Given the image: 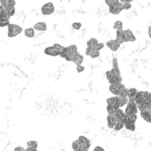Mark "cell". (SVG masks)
Returning a JSON list of instances; mask_svg holds the SVG:
<instances>
[{
    "mask_svg": "<svg viewBox=\"0 0 151 151\" xmlns=\"http://www.w3.org/2000/svg\"><path fill=\"white\" fill-rule=\"evenodd\" d=\"M106 77H107V79H108L109 85L122 83V77L120 75H117L116 72H114L113 69L108 70L106 72Z\"/></svg>",
    "mask_w": 151,
    "mask_h": 151,
    "instance_id": "3957f363",
    "label": "cell"
},
{
    "mask_svg": "<svg viewBox=\"0 0 151 151\" xmlns=\"http://www.w3.org/2000/svg\"><path fill=\"white\" fill-rule=\"evenodd\" d=\"M81 27H82V24L80 22H74L72 24V28L76 30H79L81 29Z\"/></svg>",
    "mask_w": 151,
    "mask_h": 151,
    "instance_id": "d590c367",
    "label": "cell"
},
{
    "mask_svg": "<svg viewBox=\"0 0 151 151\" xmlns=\"http://www.w3.org/2000/svg\"><path fill=\"white\" fill-rule=\"evenodd\" d=\"M24 34L27 37L32 38L35 37V29L33 28H28L24 30Z\"/></svg>",
    "mask_w": 151,
    "mask_h": 151,
    "instance_id": "44dd1931",
    "label": "cell"
},
{
    "mask_svg": "<svg viewBox=\"0 0 151 151\" xmlns=\"http://www.w3.org/2000/svg\"><path fill=\"white\" fill-rule=\"evenodd\" d=\"M54 10H55V8H54L53 4L51 3V2H48V3L45 4V5L42 6V8H41V13H42L44 15H51V14H52L54 13Z\"/></svg>",
    "mask_w": 151,
    "mask_h": 151,
    "instance_id": "8992f818",
    "label": "cell"
},
{
    "mask_svg": "<svg viewBox=\"0 0 151 151\" xmlns=\"http://www.w3.org/2000/svg\"><path fill=\"white\" fill-rule=\"evenodd\" d=\"M119 0H105V3H106V5L108 6H111V5H114L115 3H116V2H118Z\"/></svg>",
    "mask_w": 151,
    "mask_h": 151,
    "instance_id": "8d00e7d4",
    "label": "cell"
},
{
    "mask_svg": "<svg viewBox=\"0 0 151 151\" xmlns=\"http://www.w3.org/2000/svg\"><path fill=\"white\" fill-rule=\"evenodd\" d=\"M27 146L28 147H30V148H35V149H37V142L36 140H29L27 142Z\"/></svg>",
    "mask_w": 151,
    "mask_h": 151,
    "instance_id": "f1b7e54d",
    "label": "cell"
},
{
    "mask_svg": "<svg viewBox=\"0 0 151 151\" xmlns=\"http://www.w3.org/2000/svg\"><path fill=\"white\" fill-rule=\"evenodd\" d=\"M140 116L143 118L144 121L147 123H151V112L148 111H139Z\"/></svg>",
    "mask_w": 151,
    "mask_h": 151,
    "instance_id": "e0dca14e",
    "label": "cell"
},
{
    "mask_svg": "<svg viewBox=\"0 0 151 151\" xmlns=\"http://www.w3.org/2000/svg\"><path fill=\"white\" fill-rule=\"evenodd\" d=\"M113 115H114V116H115L116 122H123V119H124V117L125 116L124 111L121 108L117 109V110H116Z\"/></svg>",
    "mask_w": 151,
    "mask_h": 151,
    "instance_id": "4fadbf2b",
    "label": "cell"
},
{
    "mask_svg": "<svg viewBox=\"0 0 151 151\" xmlns=\"http://www.w3.org/2000/svg\"><path fill=\"white\" fill-rule=\"evenodd\" d=\"M147 34H148V37H149L150 39H151V26H149L148 29H147Z\"/></svg>",
    "mask_w": 151,
    "mask_h": 151,
    "instance_id": "f6af8a7d",
    "label": "cell"
},
{
    "mask_svg": "<svg viewBox=\"0 0 151 151\" xmlns=\"http://www.w3.org/2000/svg\"><path fill=\"white\" fill-rule=\"evenodd\" d=\"M9 24H10V19L6 17H0V27L1 28L7 27Z\"/></svg>",
    "mask_w": 151,
    "mask_h": 151,
    "instance_id": "603a6c76",
    "label": "cell"
},
{
    "mask_svg": "<svg viewBox=\"0 0 151 151\" xmlns=\"http://www.w3.org/2000/svg\"><path fill=\"white\" fill-rule=\"evenodd\" d=\"M124 127V123H123V122H116V123L115 124V125H114L113 129H114L115 131L118 132V131L122 130Z\"/></svg>",
    "mask_w": 151,
    "mask_h": 151,
    "instance_id": "83f0119b",
    "label": "cell"
},
{
    "mask_svg": "<svg viewBox=\"0 0 151 151\" xmlns=\"http://www.w3.org/2000/svg\"><path fill=\"white\" fill-rule=\"evenodd\" d=\"M0 17H6V18H8V19H10L11 17L8 15V14H7V12L6 11V9L0 5Z\"/></svg>",
    "mask_w": 151,
    "mask_h": 151,
    "instance_id": "4316f807",
    "label": "cell"
},
{
    "mask_svg": "<svg viewBox=\"0 0 151 151\" xmlns=\"http://www.w3.org/2000/svg\"><path fill=\"white\" fill-rule=\"evenodd\" d=\"M99 42H98V40L96 39V38H93V37H92V38H90L88 41H87V43H86V45L88 46V47H91L92 49H94L95 48V46L97 45V44H98Z\"/></svg>",
    "mask_w": 151,
    "mask_h": 151,
    "instance_id": "7402d4cb",
    "label": "cell"
},
{
    "mask_svg": "<svg viewBox=\"0 0 151 151\" xmlns=\"http://www.w3.org/2000/svg\"><path fill=\"white\" fill-rule=\"evenodd\" d=\"M66 48H67V56L65 57V60L67 61H72L73 55L78 52V47L76 45H70Z\"/></svg>",
    "mask_w": 151,
    "mask_h": 151,
    "instance_id": "ba28073f",
    "label": "cell"
},
{
    "mask_svg": "<svg viewBox=\"0 0 151 151\" xmlns=\"http://www.w3.org/2000/svg\"><path fill=\"white\" fill-rule=\"evenodd\" d=\"M78 151H88V149H85V148H81V147H80Z\"/></svg>",
    "mask_w": 151,
    "mask_h": 151,
    "instance_id": "7dc6e473",
    "label": "cell"
},
{
    "mask_svg": "<svg viewBox=\"0 0 151 151\" xmlns=\"http://www.w3.org/2000/svg\"><path fill=\"white\" fill-rule=\"evenodd\" d=\"M8 37H14L18 35H20L22 32V28L17 24H13V23H10L8 26Z\"/></svg>",
    "mask_w": 151,
    "mask_h": 151,
    "instance_id": "5b68a950",
    "label": "cell"
},
{
    "mask_svg": "<svg viewBox=\"0 0 151 151\" xmlns=\"http://www.w3.org/2000/svg\"><path fill=\"white\" fill-rule=\"evenodd\" d=\"M93 151H105V150H104L103 147H100V146H97V147H94Z\"/></svg>",
    "mask_w": 151,
    "mask_h": 151,
    "instance_id": "b9f144b4",
    "label": "cell"
},
{
    "mask_svg": "<svg viewBox=\"0 0 151 151\" xmlns=\"http://www.w3.org/2000/svg\"><path fill=\"white\" fill-rule=\"evenodd\" d=\"M107 122H108V126L109 127V128H113L114 127V125H115V124L116 123V118H115V116H114V115L112 114V115H108V116H107Z\"/></svg>",
    "mask_w": 151,
    "mask_h": 151,
    "instance_id": "d6986e66",
    "label": "cell"
},
{
    "mask_svg": "<svg viewBox=\"0 0 151 151\" xmlns=\"http://www.w3.org/2000/svg\"><path fill=\"white\" fill-rule=\"evenodd\" d=\"M25 151H37V149H35V148H30V147H28L26 148Z\"/></svg>",
    "mask_w": 151,
    "mask_h": 151,
    "instance_id": "bcb514c9",
    "label": "cell"
},
{
    "mask_svg": "<svg viewBox=\"0 0 151 151\" xmlns=\"http://www.w3.org/2000/svg\"><path fill=\"white\" fill-rule=\"evenodd\" d=\"M124 31H125L128 42H135L136 41V37L134 36V34L132 33V31L131 29H125Z\"/></svg>",
    "mask_w": 151,
    "mask_h": 151,
    "instance_id": "ffe728a7",
    "label": "cell"
},
{
    "mask_svg": "<svg viewBox=\"0 0 151 151\" xmlns=\"http://www.w3.org/2000/svg\"><path fill=\"white\" fill-rule=\"evenodd\" d=\"M78 141L80 142V144H84V143H87V142H91L90 139H88L85 136H79L78 137Z\"/></svg>",
    "mask_w": 151,
    "mask_h": 151,
    "instance_id": "836d02e7",
    "label": "cell"
},
{
    "mask_svg": "<svg viewBox=\"0 0 151 151\" xmlns=\"http://www.w3.org/2000/svg\"><path fill=\"white\" fill-rule=\"evenodd\" d=\"M106 45L112 51V52H116L119 48H120V45L121 44L118 43L116 39H112V40H109L106 43Z\"/></svg>",
    "mask_w": 151,
    "mask_h": 151,
    "instance_id": "30bf717a",
    "label": "cell"
},
{
    "mask_svg": "<svg viewBox=\"0 0 151 151\" xmlns=\"http://www.w3.org/2000/svg\"><path fill=\"white\" fill-rule=\"evenodd\" d=\"M133 0H119V2L121 3H132Z\"/></svg>",
    "mask_w": 151,
    "mask_h": 151,
    "instance_id": "ee69618b",
    "label": "cell"
},
{
    "mask_svg": "<svg viewBox=\"0 0 151 151\" xmlns=\"http://www.w3.org/2000/svg\"><path fill=\"white\" fill-rule=\"evenodd\" d=\"M109 13L112 14H115V15H117L119 14L124 9H123V4L121 2H116L115 3L114 5H111L109 6Z\"/></svg>",
    "mask_w": 151,
    "mask_h": 151,
    "instance_id": "52a82bcc",
    "label": "cell"
},
{
    "mask_svg": "<svg viewBox=\"0 0 151 151\" xmlns=\"http://www.w3.org/2000/svg\"><path fill=\"white\" fill-rule=\"evenodd\" d=\"M33 29L35 30H37V31H45L47 29V25L44 22H39L36 23L34 25V28Z\"/></svg>",
    "mask_w": 151,
    "mask_h": 151,
    "instance_id": "2e32d148",
    "label": "cell"
},
{
    "mask_svg": "<svg viewBox=\"0 0 151 151\" xmlns=\"http://www.w3.org/2000/svg\"><path fill=\"white\" fill-rule=\"evenodd\" d=\"M72 61L76 65H81L83 63V61H84V57H83L82 54H80L78 52H77L72 57Z\"/></svg>",
    "mask_w": 151,
    "mask_h": 151,
    "instance_id": "7c38bea8",
    "label": "cell"
},
{
    "mask_svg": "<svg viewBox=\"0 0 151 151\" xmlns=\"http://www.w3.org/2000/svg\"><path fill=\"white\" fill-rule=\"evenodd\" d=\"M119 97V108L124 107L128 102V98L126 96H118Z\"/></svg>",
    "mask_w": 151,
    "mask_h": 151,
    "instance_id": "484cf974",
    "label": "cell"
},
{
    "mask_svg": "<svg viewBox=\"0 0 151 151\" xmlns=\"http://www.w3.org/2000/svg\"><path fill=\"white\" fill-rule=\"evenodd\" d=\"M123 4V9L124 10H129L132 7L131 3H122Z\"/></svg>",
    "mask_w": 151,
    "mask_h": 151,
    "instance_id": "f35d334b",
    "label": "cell"
},
{
    "mask_svg": "<svg viewBox=\"0 0 151 151\" xmlns=\"http://www.w3.org/2000/svg\"><path fill=\"white\" fill-rule=\"evenodd\" d=\"M138 90L136 88H129L127 90V98L128 99H133L134 96L136 95Z\"/></svg>",
    "mask_w": 151,
    "mask_h": 151,
    "instance_id": "cb8c5ba5",
    "label": "cell"
},
{
    "mask_svg": "<svg viewBox=\"0 0 151 151\" xmlns=\"http://www.w3.org/2000/svg\"><path fill=\"white\" fill-rule=\"evenodd\" d=\"M116 40L118 43L123 44V43L128 42V39H127V37H126V34H125L124 29H116Z\"/></svg>",
    "mask_w": 151,
    "mask_h": 151,
    "instance_id": "9c48e42d",
    "label": "cell"
},
{
    "mask_svg": "<svg viewBox=\"0 0 151 151\" xmlns=\"http://www.w3.org/2000/svg\"><path fill=\"white\" fill-rule=\"evenodd\" d=\"M113 68L112 69L114 70V72H116L117 75H120L121 76V72H120V69H119V67H118V61L116 58L113 59Z\"/></svg>",
    "mask_w": 151,
    "mask_h": 151,
    "instance_id": "d4e9b609",
    "label": "cell"
},
{
    "mask_svg": "<svg viewBox=\"0 0 151 151\" xmlns=\"http://www.w3.org/2000/svg\"><path fill=\"white\" fill-rule=\"evenodd\" d=\"M89 56H90L91 58H93V59L98 58V57L100 56V51H97L96 49H93V50L91 51V53H90Z\"/></svg>",
    "mask_w": 151,
    "mask_h": 151,
    "instance_id": "1f68e13d",
    "label": "cell"
},
{
    "mask_svg": "<svg viewBox=\"0 0 151 151\" xmlns=\"http://www.w3.org/2000/svg\"><path fill=\"white\" fill-rule=\"evenodd\" d=\"M84 70H85V67L82 66V64H81V65H77V71H78V73H81V72H83Z\"/></svg>",
    "mask_w": 151,
    "mask_h": 151,
    "instance_id": "ab89813d",
    "label": "cell"
},
{
    "mask_svg": "<svg viewBox=\"0 0 151 151\" xmlns=\"http://www.w3.org/2000/svg\"><path fill=\"white\" fill-rule=\"evenodd\" d=\"M107 103L108 105L116 107V108H119V97L118 96H114V97H110L109 99H107Z\"/></svg>",
    "mask_w": 151,
    "mask_h": 151,
    "instance_id": "5bb4252c",
    "label": "cell"
},
{
    "mask_svg": "<svg viewBox=\"0 0 151 151\" xmlns=\"http://www.w3.org/2000/svg\"><path fill=\"white\" fill-rule=\"evenodd\" d=\"M44 52L46 54V55H49V56H52V57H56V56H59V52L56 50V48L52 45V46H48L45 49Z\"/></svg>",
    "mask_w": 151,
    "mask_h": 151,
    "instance_id": "8fae6325",
    "label": "cell"
},
{
    "mask_svg": "<svg viewBox=\"0 0 151 151\" xmlns=\"http://www.w3.org/2000/svg\"><path fill=\"white\" fill-rule=\"evenodd\" d=\"M123 123H124V125L126 130L131 131V132L135 131V129H136L135 123H132V122H129V121H126V120H123Z\"/></svg>",
    "mask_w": 151,
    "mask_h": 151,
    "instance_id": "ac0fdd59",
    "label": "cell"
},
{
    "mask_svg": "<svg viewBox=\"0 0 151 151\" xmlns=\"http://www.w3.org/2000/svg\"><path fill=\"white\" fill-rule=\"evenodd\" d=\"M92 50H93V49H92L91 47H88V46H87V47H86V54L89 56V55H90V53H91V51H92Z\"/></svg>",
    "mask_w": 151,
    "mask_h": 151,
    "instance_id": "7bdbcfd3",
    "label": "cell"
},
{
    "mask_svg": "<svg viewBox=\"0 0 151 151\" xmlns=\"http://www.w3.org/2000/svg\"><path fill=\"white\" fill-rule=\"evenodd\" d=\"M79 148H80V142L78 141V139L72 142V149L74 151H78Z\"/></svg>",
    "mask_w": 151,
    "mask_h": 151,
    "instance_id": "f546056e",
    "label": "cell"
},
{
    "mask_svg": "<svg viewBox=\"0 0 151 151\" xmlns=\"http://www.w3.org/2000/svg\"><path fill=\"white\" fill-rule=\"evenodd\" d=\"M113 29H123V22L121 21L115 22L114 26H113Z\"/></svg>",
    "mask_w": 151,
    "mask_h": 151,
    "instance_id": "4dcf8cb0",
    "label": "cell"
},
{
    "mask_svg": "<svg viewBox=\"0 0 151 151\" xmlns=\"http://www.w3.org/2000/svg\"><path fill=\"white\" fill-rule=\"evenodd\" d=\"M26 149L23 147H21V146H19V147H16L15 148H14V151H25Z\"/></svg>",
    "mask_w": 151,
    "mask_h": 151,
    "instance_id": "60d3db41",
    "label": "cell"
},
{
    "mask_svg": "<svg viewBox=\"0 0 151 151\" xmlns=\"http://www.w3.org/2000/svg\"><path fill=\"white\" fill-rule=\"evenodd\" d=\"M138 108H137V104L135 103L133 99H128V102L126 104V108L124 110V114L125 116L131 115V114H137L138 113Z\"/></svg>",
    "mask_w": 151,
    "mask_h": 151,
    "instance_id": "277c9868",
    "label": "cell"
},
{
    "mask_svg": "<svg viewBox=\"0 0 151 151\" xmlns=\"http://www.w3.org/2000/svg\"><path fill=\"white\" fill-rule=\"evenodd\" d=\"M53 46H54V47L56 48V50L59 52V54H60V52H61L64 50V48H65V46H63V45H60V44H54Z\"/></svg>",
    "mask_w": 151,
    "mask_h": 151,
    "instance_id": "e575fe53",
    "label": "cell"
},
{
    "mask_svg": "<svg viewBox=\"0 0 151 151\" xmlns=\"http://www.w3.org/2000/svg\"><path fill=\"white\" fill-rule=\"evenodd\" d=\"M127 90L128 88H126L124 85H123L122 83L113 84L109 86V91L115 96H126L127 97Z\"/></svg>",
    "mask_w": 151,
    "mask_h": 151,
    "instance_id": "6da1fadb",
    "label": "cell"
},
{
    "mask_svg": "<svg viewBox=\"0 0 151 151\" xmlns=\"http://www.w3.org/2000/svg\"><path fill=\"white\" fill-rule=\"evenodd\" d=\"M0 5H1L8 15L12 17L15 13V0H0Z\"/></svg>",
    "mask_w": 151,
    "mask_h": 151,
    "instance_id": "7a4b0ae2",
    "label": "cell"
},
{
    "mask_svg": "<svg viewBox=\"0 0 151 151\" xmlns=\"http://www.w3.org/2000/svg\"><path fill=\"white\" fill-rule=\"evenodd\" d=\"M137 108H138L139 111H148V112H151V104H149L147 102H142L140 104H138Z\"/></svg>",
    "mask_w": 151,
    "mask_h": 151,
    "instance_id": "9a60e30c",
    "label": "cell"
},
{
    "mask_svg": "<svg viewBox=\"0 0 151 151\" xmlns=\"http://www.w3.org/2000/svg\"><path fill=\"white\" fill-rule=\"evenodd\" d=\"M116 110H117V108H116V107H113V106H110V105L107 106V111H108V114H109V115L114 114Z\"/></svg>",
    "mask_w": 151,
    "mask_h": 151,
    "instance_id": "d6a6232c",
    "label": "cell"
},
{
    "mask_svg": "<svg viewBox=\"0 0 151 151\" xmlns=\"http://www.w3.org/2000/svg\"><path fill=\"white\" fill-rule=\"evenodd\" d=\"M104 46H105V44H103V43H98L94 49H96L97 51H101V50H102V49H103V47H104Z\"/></svg>",
    "mask_w": 151,
    "mask_h": 151,
    "instance_id": "74e56055",
    "label": "cell"
}]
</instances>
